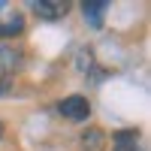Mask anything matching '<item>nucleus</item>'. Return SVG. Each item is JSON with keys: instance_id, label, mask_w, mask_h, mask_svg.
Here are the masks:
<instances>
[{"instance_id": "1", "label": "nucleus", "mask_w": 151, "mask_h": 151, "mask_svg": "<svg viewBox=\"0 0 151 151\" xmlns=\"http://www.w3.org/2000/svg\"><path fill=\"white\" fill-rule=\"evenodd\" d=\"M58 115L64 118V121H88L91 118V103H88V97H82V94H70V97H64L58 103Z\"/></svg>"}, {"instance_id": "2", "label": "nucleus", "mask_w": 151, "mask_h": 151, "mask_svg": "<svg viewBox=\"0 0 151 151\" xmlns=\"http://www.w3.org/2000/svg\"><path fill=\"white\" fill-rule=\"evenodd\" d=\"M21 48L12 42H0V82H9L12 73L21 70Z\"/></svg>"}, {"instance_id": "3", "label": "nucleus", "mask_w": 151, "mask_h": 151, "mask_svg": "<svg viewBox=\"0 0 151 151\" xmlns=\"http://www.w3.org/2000/svg\"><path fill=\"white\" fill-rule=\"evenodd\" d=\"M30 9L36 12V18H42V21H58V18H64L70 12V3L67 0H33Z\"/></svg>"}, {"instance_id": "4", "label": "nucleus", "mask_w": 151, "mask_h": 151, "mask_svg": "<svg viewBox=\"0 0 151 151\" xmlns=\"http://www.w3.org/2000/svg\"><path fill=\"white\" fill-rule=\"evenodd\" d=\"M18 33H24V15L21 12H6L0 18V40H12Z\"/></svg>"}, {"instance_id": "5", "label": "nucleus", "mask_w": 151, "mask_h": 151, "mask_svg": "<svg viewBox=\"0 0 151 151\" xmlns=\"http://www.w3.org/2000/svg\"><path fill=\"white\" fill-rule=\"evenodd\" d=\"M109 3L106 0H85L82 3V12H85V21L91 24V27H100L103 24V15H106Z\"/></svg>"}, {"instance_id": "6", "label": "nucleus", "mask_w": 151, "mask_h": 151, "mask_svg": "<svg viewBox=\"0 0 151 151\" xmlns=\"http://www.w3.org/2000/svg\"><path fill=\"white\" fill-rule=\"evenodd\" d=\"M112 151H142L139 148V130H118L112 136Z\"/></svg>"}, {"instance_id": "7", "label": "nucleus", "mask_w": 151, "mask_h": 151, "mask_svg": "<svg viewBox=\"0 0 151 151\" xmlns=\"http://www.w3.org/2000/svg\"><path fill=\"white\" fill-rule=\"evenodd\" d=\"M103 142H106V133L100 127H91L82 133V151H103Z\"/></svg>"}, {"instance_id": "8", "label": "nucleus", "mask_w": 151, "mask_h": 151, "mask_svg": "<svg viewBox=\"0 0 151 151\" xmlns=\"http://www.w3.org/2000/svg\"><path fill=\"white\" fill-rule=\"evenodd\" d=\"M6 91H9V82H0V97H3Z\"/></svg>"}, {"instance_id": "9", "label": "nucleus", "mask_w": 151, "mask_h": 151, "mask_svg": "<svg viewBox=\"0 0 151 151\" xmlns=\"http://www.w3.org/2000/svg\"><path fill=\"white\" fill-rule=\"evenodd\" d=\"M3 133H6V127H3V121H0V139H3Z\"/></svg>"}, {"instance_id": "10", "label": "nucleus", "mask_w": 151, "mask_h": 151, "mask_svg": "<svg viewBox=\"0 0 151 151\" xmlns=\"http://www.w3.org/2000/svg\"><path fill=\"white\" fill-rule=\"evenodd\" d=\"M0 9H6V0H0Z\"/></svg>"}]
</instances>
